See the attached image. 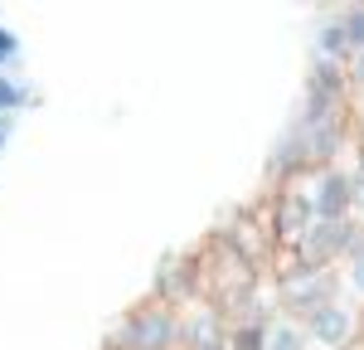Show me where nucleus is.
<instances>
[{
    "label": "nucleus",
    "instance_id": "16",
    "mask_svg": "<svg viewBox=\"0 0 364 350\" xmlns=\"http://www.w3.org/2000/svg\"><path fill=\"white\" fill-rule=\"evenodd\" d=\"M355 175H364V137H355Z\"/></svg>",
    "mask_w": 364,
    "mask_h": 350
},
{
    "label": "nucleus",
    "instance_id": "13",
    "mask_svg": "<svg viewBox=\"0 0 364 350\" xmlns=\"http://www.w3.org/2000/svg\"><path fill=\"white\" fill-rule=\"evenodd\" d=\"M336 20H340V29H345V39H350V54L364 49V5H345Z\"/></svg>",
    "mask_w": 364,
    "mask_h": 350
},
{
    "label": "nucleus",
    "instance_id": "18",
    "mask_svg": "<svg viewBox=\"0 0 364 350\" xmlns=\"http://www.w3.org/2000/svg\"><path fill=\"white\" fill-rule=\"evenodd\" d=\"M350 350H364V341H360V346H350Z\"/></svg>",
    "mask_w": 364,
    "mask_h": 350
},
{
    "label": "nucleus",
    "instance_id": "10",
    "mask_svg": "<svg viewBox=\"0 0 364 350\" xmlns=\"http://www.w3.org/2000/svg\"><path fill=\"white\" fill-rule=\"evenodd\" d=\"M262 350H311L306 346V331L296 317H267L262 321Z\"/></svg>",
    "mask_w": 364,
    "mask_h": 350
},
{
    "label": "nucleus",
    "instance_id": "11",
    "mask_svg": "<svg viewBox=\"0 0 364 350\" xmlns=\"http://www.w3.org/2000/svg\"><path fill=\"white\" fill-rule=\"evenodd\" d=\"M336 277H340V292H345V302H364V233H360V243H355V248L340 258Z\"/></svg>",
    "mask_w": 364,
    "mask_h": 350
},
{
    "label": "nucleus",
    "instance_id": "2",
    "mask_svg": "<svg viewBox=\"0 0 364 350\" xmlns=\"http://www.w3.org/2000/svg\"><path fill=\"white\" fill-rule=\"evenodd\" d=\"M102 346H112V350H180V312L166 307V302H156V297H146V302H136L107 331Z\"/></svg>",
    "mask_w": 364,
    "mask_h": 350
},
{
    "label": "nucleus",
    "instance_id": "4",
    "mask_svg": "<svg viewBox=\"0 0 364 350\" xmlns=\"http://www.w3.org/2000/svg\"><path fill=\"white\" fill-rule=\"evenodd\" d=\"M262 219H267V233H272L277 253H291V248L301 243V233L316 224V214H311L306 195L296 190V180H282L277 190H272V200H267V209H262Z\"/></svg>",
    "mask_w": 364,
    "mask_h": 350
},
{
    "label": "nucleus",
    "instance_id": "8",
    "mask_svg": "<svg viewBox=\"0 0 364 350\" xmlns=\"http://www.w3.org/2000/svg\"><path fill=\"white\" fill-rule=\"evenodd\" d=\"M355 97H350V78H345V63L336 58H311L306 73V107L301 112H345Z\"/></svg>",
    "mask_w": 364,
    "mask_h": 350
},
{
    "label": "nucleus",
    "instance_id": "1",
    "mask_svg": "<svg viewBox=\"0 0 364 350\" xmlns=\"http://www.w3.org/2000/svg\"><path fill=\"white\" fill-rule=\"evenodd\" d=\"M272 292H277V312L282 317L306 321L311 312H321L326 302L340 297V277H336V267H306V262H296L291 253H277Z\"/></svg>",
    "mask_w": 364,
    "mask_h": 350
},
{
    "label": "nucleus",
    "instance_id": "14",
    "mask_svg": "<svg viewBox=\"0 0 364 350\" xmlns=\"http://www.w3.org/2000/svg\"><path fill=\"white\" fill-rule=\"evenodd\" d=\"M228 350H262V326H228Z\"/></svg>",
    "mask_w": 364,
    "mask_h": 350
},
{
    "label": "nucleus",
    "instance_id": "7",
    "mask_svg": "<svg viewBox=\"0 0 364 350\" xmlns=\"http://www.w3.org/2000/svg\"><path fill=\"white\" fill-rule=\"evenodd\" d=\"M151 297L156 302H166V307H190V302H199L204 297V287H199V253H166V258L156 262V282H151Z\"/></svg>",
    "mask_w": 364,
    "mask_h": 350
},
{
    "label": "nucleus",
    "instance_id": "15",
    "mask_svg": "<svg viewBox=\"0 0 364 350\" xmlns=\"http://www.w3.org/2000/svg\"><path fill=\"white\" fill-rule=\"evenodd\" d=\"M345 78H350V97H364V49L345 58Z\"/></svg>",
    "mask_w": 364,
    "mask_h": 350
},
{
    "label": "nucleus",
    "instance_id": "12",
    "mask_svg": "<svg viewBox=\"0 0 364 350\" xmlns=\"http://www.w3.org/2000/svg\"><path fill=\"white\" fill-rule=\"evenodd\" d=\"M316 58H336V63L350 58V39H345V29H340L336 15L316 25Z\"/></svg>",
    "mask_w": 364,
    "mask_h": 350
},
{
    "label": "nucleus",
    "instance_id": "5",
    "mask_svg": "<svg viewBox=\"0 0 364 350\" xmlns=\"http://www.w3.org/2000/svg\"><path fill=\"white\" fill-rule=\"evenodd\" d=\"M360 243V224L355 219H316L301 243L291 248V258L306 262V267H340V258Z\"/></svg>",
    "mask_w": 364,
    "mask_h": 350
},
{
    "label": "nucleus",
    "instance_id": "3",
    "mask_svg": "<svg viewBox=\"0 0 364 350\" xmlns=\"http://www.w3.org/2000/svg\"><path fill=\"white\" fill-rule=\"evenodd\" d=\"M301 331H306L311 350H350V346L364 341V312L355 302L336 297V302H326L321 312H311V317L301 321Z\"/></svg>",
    "mask_w": 364,
    "mask_h": 350
},
{
    "label": "nucleus",
    "instance_id": "17",
    "mask_svg": "<svg viewBox=\"0 0 364 350\" xmlns=\"http://www.w3.org/2000/svg\"><path fill=\"white\" fill-rule=\"evenodd\" d=\"M355 224H360V233H364V214H360V219H355Z\"/></svg>",
    "mask_w": 364,
    "mask_h": 350
},
{
    "label": "nucleus",
    "instance_id": "9",
    "mask_svg": "<svg viewBox=\"0 0 364 350\" xmlns=\"http://www.w3.org/2000/svg\"><path fill=\"white\" fill-rule=\"evenodd\" d=\"M224 341H228V321L209 297L180 307V350H214Z\"/></svg>",
    "mask_w": 364,
    "mask_h": 350
},
{
    "label": "nucleus",
    "instance_id": "6",
    "mask_svg": "<svg viewBox=\"0 0 364 350\" xmlns=\"http://www.w3.org/2000/svg\"><path fill=\"white\" fill-rule=\"evenodd\" d=\"M296 190L306 195L316 219H355L350 214V171L345 166H316L296 175Z\"/></svg>",
    "mask_w": 364,
    "mask_h": 350
}]
</instances>
